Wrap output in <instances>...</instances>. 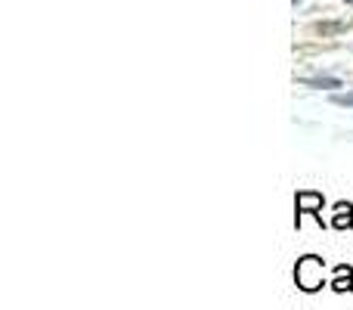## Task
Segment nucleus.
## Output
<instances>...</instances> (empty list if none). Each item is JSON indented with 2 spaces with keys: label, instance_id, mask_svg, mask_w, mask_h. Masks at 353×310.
<instances>
[{
  "label": "nucleus",
  "instance_id": "1",
  "mask_svg": "<svg viewBox=\"0 0 353 310\" xmlns=\"http://www.w3.org/2000/svg\"><path fill=\"white\" fill-rule=\"evenodd\" d=\"M294 286L301 292H319L325 286V264L316 255H304L294 264Z\"/></svg>",
  "mask_w": 353,
  "mask_h": 310
},
{
  "label": "nucleus",
  "instance_id": "2",
  "mask_svg": "<svg viewBox=\"0 0 353 310\" xmlns=\"http://www.w3.org/2000/svg\"><path fill=\"white\" fill-rule=\"evenodd\" d=\"M323 205H325V199H323V193H316V189H301L298 195H294V226H301V217L304 214H313V217L323 224Z\"/></svg>",
  "mask_w": 353,
  "mask_h": 310
},
{
  "label": "nucleus",
  "instance_id": "3",
  "mask_svg": "<svg viewBox=\"0 0 353 310\" xmlns=\"http://www.w3.org/2000/svg\"><path fill=\"white\" fill-rule=\"evenodd\" d=\"M332 226L335 230H350L353 226V205L350 202H338L335 211H332Z\"/></svg>",
  "mask_w": 353,
  "mask_h": 310
},
{
  "label": "nucleus",
  "instance_id": "4",
  "mask_svg": "<svg viewBox=\"0 0 353 310\" xmlns=\"http://www.w3.org/2000/svg\"><path fill=\"white\" fill-rule=\"evenodd\" d=\"M332 289H335V292H353V267H350V264H338V267H335Z\"/></svg>",
  "mask_w": 353,
  "mask_h": 310
},
{
  "label": "nucleus",
  "instance_id": "5",
  "mask_svg": "<svg viewBox=\"0 0 353 310\" xmlns=\"http://www.w3.org/2000/svg\"><path fill=\"white\" fill-rule=\"evenodd\" d=\"M304 84L313 87V90H335V87H341V81H338V78H329V75H323V78H307Z\"/></svg>",
  "mask_w": 353,
  "mask_h": 310
},
{
  "label": "nucleus",
  "instance_id": "6",
  "mask_svg": "<svg viewBox=\"0 0 353 310\" xmlns=\"http://www.w3.org/2000/svg\"><path fill=\"white\" fill-rule=\"evenodd\" d=\"M332 103H335V106H344V109H353V90L335 93V97H332Z\"/></svg>",
  "mask_w": 353,
  "mask_h": 310
},
{
  "label": "nucleus",
  "instance_id": "7",
  "mask_svg": "<svg viewBox=\"0 0 353 310\" xmlns=\"http://www.w3.org/2000/svg\"><path fill=\"white\" fill-rule=\"evenodd\" d=\"M347 3H353V0H347Z\"/></svg>",
  "mask_w": 353,
  "mask_h": 310
}]
</instances>
